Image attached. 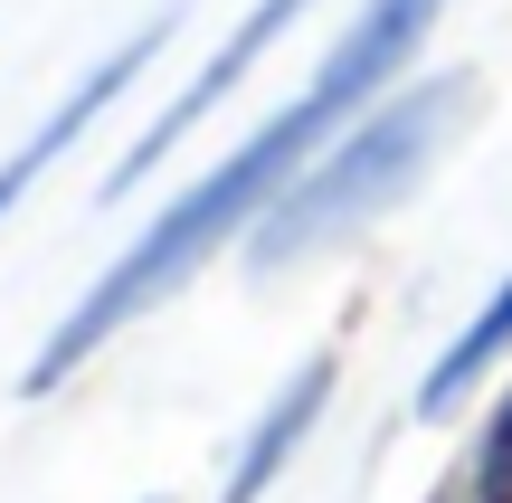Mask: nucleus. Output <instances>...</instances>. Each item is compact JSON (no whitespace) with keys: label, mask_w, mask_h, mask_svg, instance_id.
<instances>
[{"label":"nucleus","mask_w":512,"mask_h":503,"mask_svg":"<svg viewBox=\"0 0 512 503\" xmlns=\"http://www.w3.org/2000/svg\"><path fill=\"white\" fill-rule=\"evenodd\" d=\"M437 10H446V0H370V10L342 29V48L313 67V86L294 95L285 114H266V124H256L247 143L228 152L219 171H209V181H190L181 200H171L162 219H152L143 238H133L124 257H114L105 276L86 285V304H76V314L48 333V352L29 361V380H19V390H29V399H48L57 380H67V371H86V361L105 352V342L124 333L143 304H162L171 285H181L190 266L209 257V247H219V238H238V228L266 219V209L285 200L294 181H304V152L342 143V124H351V114H361L370 95H380L389 76L408 67V57H418V38H427V19H437Z\"/></svg>","instance_id":"f257e3e1"},{"label":"nucleus","mask_w":512,"mask_h":503,"mask_svg":"<svg viewBox=\"0 0 512 503\" xmlns=\"http://www.w3.org/2000/svg\"><path fill=\"white\" fill-rule=\"evenodd\" d=\"M456 105H465V76H427V86H408V95H389V105H370L361 124H351L342 143H332L323 162H313L304 181H294L285 200L256 219L247 266H285V257H304V247H323V238H342V228H361L370 209H389V200H399V190L427 171V152L446 143Z\"/></svg>","instance_id":"f03ea898"},{"label":"nucleus","mask_w":512,"mask_h":503,"mask_svg":"<svg viewBox=\"0 0 512 503\" xmlns=\"http://www.w3.org/2000/svg\"><path fill=\"white\" fill-rule=\"evenodd\" d=\"M304 10H313V0H256V10L238 19V38H228V48H219V57H209V67H200V76H190V95H171V114H162V124H152V133H143V143H133V152H124V162H114V190H133V181H143V171H152V162H162V152H171V143H181V133H190V124H200V114H209V105H219V95H228V86H238V76H247V67H256V57H266V48H275V38H285V29H294V19H304Z\"/></svg>","instance_id":"7ed1b4c3"},{"label":"nucleus","mask_w":512,"mask_h":503,"mask_svg":"<svg viewBox=\"0 0 512 503\" xmlns=\"http://www.w3.org/2000/svg\"><path fill=\"white\" fill-rule=\"evenodd\" d=\"M162 29H171V19H152V29H133V38H124V48H114V57H105V67H86V76H76V86H67V105H57V114H48V124H38V133H29V143H19V152H10V162H0V209H10V200H19V190H29V181H38V171H48V162H57V152H67V143H76V133H86V124H95V114H105V105H114V95H124V86H133V76H143V67H152V48H162Z\"/></svg>","instance_id":"20e7f679"},{"label":"nucleus","mask_w":512,"mask_h":503,"mask_svg":"<svg viewBox=\"0 0 512 503\" xmlns=\"http://www.w3.org/2000/svg\"><path fill=\"white\" fill-rule=\"evenodd\" d=\"M323 399H332V361H304V371L275 390V409L256 418V437L238 447V466H228V494H219V503H256V494H266L275 475H285V456L304 447V428L323 418Z\"/></svg>","instance_id":"39448f33"},{"label":"nucleus","mask_w":512,"mask_h":503,"mask_svg":"<svg viewBox=\"0 0 512 503\" xmlns=\"http://www.w3.org/2000/svg\"><path fill=\"white\" fill-rule=\"evenodd\" d=\"M503 352H512V276L494 285V304H484V314L465 323L456 342H446V361H437V371H427V390H418V409H427V418H446V409H456V399L475 390V380L494 371Z\"/></svg>","instance_id":"423d86ee"}]
</instances>
